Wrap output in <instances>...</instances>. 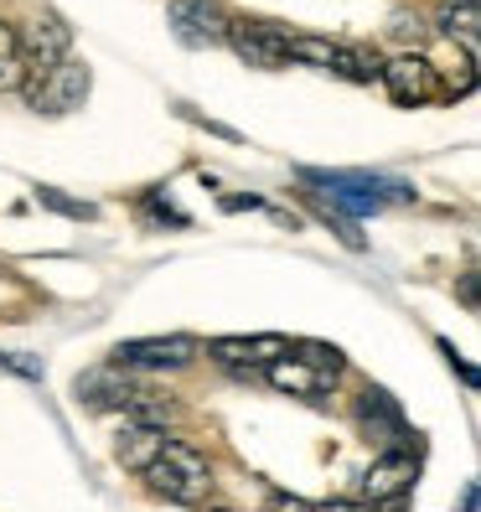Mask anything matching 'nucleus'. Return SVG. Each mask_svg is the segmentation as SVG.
<instances>
[{
    "label": "nucleus",
    "instance_id": "1",
    "mask_svg": "<svg viewBox=\"0 0 481 512\" xmlns=\"http://www.w3.org/2000/svg\"><path fill=\"white\" fill-rule=\"evenodd\" d=\"M300 182H306L300 192L332 218H368V213H383V207L414 202V187L394 182V176H373V171H300Z\"/></svg>",
    "mask_w": 481,
    "mask_h": 512
},
{
    "label": "nucleus",
    "instance_id": "2",
    "mask_svg": "<svg viewBox=\"0 0 481 512\" xmlns=\"http://www.w3.org/2000/svg\"><path fill=\"white\" fill-rule=\"evenodd\" d=\"M342 368H347V357L337 352V347H326V342H295V347H285L275 363L264 368V383L269 388H280V394H290V399H326L332 394V383L342 378Z\"/></svg>",
    "mask_w": 481,
    "mask_h": 512
},
{
    "label": "nucleus",
    "instance_id": "3",
    "mask_svg": "<svg viewBox=\"0 0 481 512\" xmlns=\"http://www.w3.org/2000/svg\"><path fill=\"white\" fill-rule=\"evenodd\" d=\"M140 476L150 481L156 497L182 502V507H197V502H207V492H213V466H207V456L197 445L176 440V435H166V445L156 450V461H150Z\"/></svg>",
    "mask_w": 481,
    "mask_h": 512
},
{
    "label": "nucleus",
    "instance_id": "4",
    "mask_svg": "<svg viewBox=\"0 0 481 512\" xmlns=\"http://www.w3.org/2000/svg\"><path fill=\"white\" fill-rule=\"evenodd\" d=\"M68 47H73V32H68V21H57V16H42V21L26 26V32H16L21 88H32L37 78H47V73L68 57Z\"/></svg>",
    "mask_w": 481,
    "mask_h": 512
},
{
    "label": "nucleus",
    "instance_id": "5",
    "mask_svg": "<svg viewBox=\"0 0 481 512\" xmlns=\"http://www.w3.org/2000/svg\"><path fill=\"white\" fill-rule=\"evenodd\" d=\"M238 63L249 68H285L290 63V32L275 21H254V16H228V37H223Z\"/></svg>",
    "mask_w": 481,
    "mask_h": 512
},
{
    "label": "nucleus",
    "instance_id": "6",
    "mask_svg": "<svg viewBox=\"0 0 481 512\" xmlns=\"http://www.w3.org/2000/svg\"><path fill=\"white\" fill-rule=\"evenodd\" d=\"M378 78H383V88H388V99L404 104V109L445 99V83H440L435 63H430V57H419V52H399V57H388Z\"/></svg>",
    "mask_w": 481,
    "mask_h": 512
},
{
    "label": "nucleus",
    "instance_id": "7",
    "mask_svg": "<svg viewBox=\"0 0 481 512\" xmlns=\"http://www.w3.org/2000/svg\"><path fill=\"white\" fill-rule=\"evenodd\" d=\"M145 394H150V388H140L135 378H125V368H114V363L109 368H88V373L73 378V399L83 409H94V414H114V409L135 414Z\"/></svg>",
    "mask_w": 481,
    "mask_h": 512
},
{
    "label": "nucleus",
    "instance_id": "8",
    "mask_svg": "<svg viewBox=\"0 0 481 512\" xmlns=\"http://www.w3.org/2000/svg\"><path fill=\"white\" fill-rule=\"evenodd\" d=\"M88 88H94V73H88V63H78V57H63L47 78H37L32 88H26V99H32L37 114H73Z\"/></svg>",
    "mask_w": 481,
    "mask_h": 512
},
{
    "label": "nucleus",
    "instance_id": "9",
    "mask_svg": "<svg viewBox=\"0 0 481 512\" xmlns=\"http://www.w3.org/2000/svg\"><path fill=\"white\" fill-rule=\"evenodd\" d=\"M197 357L192 337H140V342H119L114 347V368H135V373H176Z\"/></svg>",
    "mask_w": 481,
    "mask_h": 512
},
{
    "label": "nucleus",
    "instance_id": "10",
    "mask_svg": "<svg viewBox=\"0 0 481 512\" xmlns=\"http://www.w3.org/2000/svg\"><path fill=\"white\" fill-rule=\"evenodd\" d=\"M166 21H171V37L182 47H218L228 37V11L218 0H171Z\"/></svg>",
    "mask_w": 481,
    "mask_h": 512
},
{
    "label": "nucleus",
    "instance_id": "11",
    "mask_svg": "<svg viewBox=\"0 0 481 512\" xmlns=\"http://www.w3.org/2000/svg\"><path fill=\"white\" fill-rule=\"evenodd\" d=\"M352 419H357V430H363L368 440H378L388 450H409V419L394 404V394H383V388H363L357 404H352Z\"/></svg>",
    "mask_w": 481,
    "mask_h": 512
},
{
    "label": "nucleus",
    "instance_id": "12",
    "mask_svg": "<svg viewBox=\"0 0 481 512\" xmlns=\"http://www.w3.org/2000/svg\"><path fill=\"white\" fill-rule=\"evenodd\" d=\"M414 476H419V461L409 450H383V456L363 471V497L368 502H404Z\"/></svg>",
    "mask_w": 481,
    "mask_h": 512
},
{
    "label": "nucleus",
    "instance_id": "13",
    "mask_svg": "<svg viewBox=\"0 0 481 512\" xmlns=\"http://www.w3.org/2000/svg\"><path fill=\"white\" fill-rule=\"evenodd\" d=\"M285 347H290L285 337L264 331V337H218L213 347H207V357H213V363H223V368H233V373H264Z\"/></svg>",
    "mask_w": 481,
    "mask_h": 512
},
{
    "label": "nucleus",
    "instance_id": "14",
    "mask_svg": "<svg viewBox=\"0 0 481 512\" xmlns=\"http://www.w3.org/2000/svg\"><path fill=\"white\" fill-rule=\"evenodd\" d=\"M166 445V425H140V419H130V430L119 435L114 456L125 461L130 471H145L150 461H156V450Z\"/></svg>",
    "mask_w": 481,
    "mask_h": 512
},
{
    "label": "nucleus",
    "instance_id": "15",
    "mask_svg": "<svg viewBox=\"0 0 481 512\" xmlns=\"http://www.w3.org/2000/svg\"><path fill=\"white\" fill-rule=\"evenodd\" d=\"M326 73H337V78H347V83H373L378 73H383V57L373 52V47H332V68Z\"/></svg>",
    "mask_w": 481,
    "mask_h": 512
},
{
    "label": "nucleus",
    "instance_id": "16",
    "mask_svg": "<svg viewBox=\"0 0 481 512\" xmlns=\"http://www.w3.org/2000/svg\"><path fill=\"white\" fill-rule=\"evenodd\" d=\"M476 21H481L476 0H445V6H440V32L445 37H461L471 63H476Z\"/></svg>",
    "mask_w": 481,
    "mask_h": 512
},
{
    "label": "nucleus",
    "instance_id": "17",
    "mask_svg": "<svg viewBox=\"0 0 481 512\" xmlns=\"http://www.w3.org/2000/svg\"><path fill=\"white\" fill-rule=\"evenodd\" d=\"M332 47L326 37H295L290 32V63H311V68H332Z\"/></svg>",
    "mask_w": 481,
    "mask_h": 512
},
{
    "label": "nucleus",
    "instance_id": "18",
    "mask_svg": "<svg viewBox=\"0 0 481 512\" xmlns=\"http://www.w3.org/2000/svg\"><path fill=\"white\" fill-rule=\"evenodd\" d=\"M21 83V57H16V26L0 21V88Z\"/></svg>",
    "mask_w": 481,
    "mask_h": 512
},
{
    "label": "nucleus",
    "instance_id": "19",
    "mask_svg": "<svg viewBox=\"0 0 481 512\" xmlns=\"http://www.w3.org/2000/svg\"><path fill=\"white\" fill-rule=\"evenodd\" d=\"M37 202H42V207H52V213H68V218H94V207H88V202H73V197H63L57 187H37Z\"/></svg>",
    "mask_w": 481,
    "mask_h": 512
},
{
    "label": "nucleus",
    "instance_id": "20",
    "mask_svg": "<svg viewBox=\"0 0 481 512\" xmlns=\"http://www.w3.org/2000/svg\"><path fill=\"white\" fill-rule=\"evenodd\" d=\"M264 512H316V502H306V497H295V492H269Z\"/></svg>",
    "mask_w": 481,
    "mask_h": 512
},
{
    "label": "nucleus",
    "instance_id": "21",
    "mask_svg": "<svg viewBox=\"0 0 481 512\" xmlns=\"http://www.w3.org/2000/svg\"><path fill=\"white\" fill-rule=\"evenodd\" d=\"M440 352H445V357H450V368H456V373H461V378H466V388H476V368H471V363H466V357H461V352H456V347H450V342H440Z\"/></svg>",
    "mask_w": 481,
    "mask_h": 512
},
{
    "label": "nucleus",
    "instance_id": "22",
    "mask_svg": "<svg viewBox=\"0 0 481 512\" xmlns=\"http://www.w3.org/2000/svg\"><path fill=\"white\" fill-rule=\"evenodd\" d=\"M461 306L476 311V269H466V275H461Z\"/></svg>",
    "mask_w": 481,
    "mask_h": 512
},
{
    "label": "nucleus",
    "instance_id": "23",
    "mask_svg": "<svg viewBox=\"0 0 481 512\" xmlns=\"http://www.w3.org/2000/svg\"><path fill=\"white\" fill-rule=\"evenodd\" d=\"M316 512H373V507H363V502H347V497H337V502H321Z\"/></svg>",
    "mask_w": 481,
    "mask_h": 512
},
{
    "label": "nucleus",
    "instance_id": "24",
    "mask_svg": "<svg viewBox=\"0 0 481 512\" xmlns=\"http://www.w3.org/2000/svg\"><path fill=\"white\" fill-rule=\"evenodd\" d=\"M228 213H238V207H259V197H223Z\"/></svg>",
    "mask_w": 481,
    "mask_h": 512
},
{
    "label": "nucleus",
    "instance_id": "25",
    "mask_svg": "<svg viewBox=\"0 0 481 512\" xmlns=\"http://www.w3.org/2000/svg\"><path fill=\"white\" fill-rule=\"evenodd\" d=\"M213 512H233V507H213Z\"/></svg>",
    "mask_w": 481,
    "mask_h": 512
}]
</instances>
